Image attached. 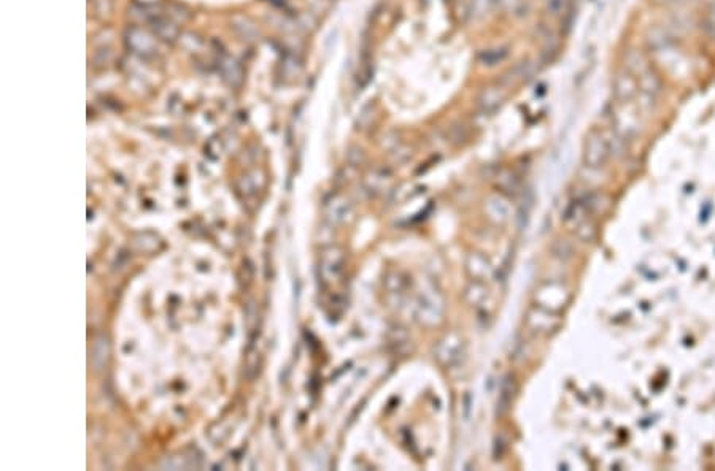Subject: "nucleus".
I'll list each match as a JSON object with an SVG mask.
<instances>
[{"mask_svg":"<svg viewBox=\"0 0 715 471\" xmlns=\"http://www.w3.org/2000/svg\"><path fill=\"white\" fill-rule=\"evenodd\" d=\"M416 319L426 327L439 326L446 314V298L432 285H426L416 295Z\"/></svg>","mask_w":715,"mask_h":471,"instance_id":"f257e3e1","label":"nucleus"},{"mask_svg":"<svg viewBox=\"0 0 715 471\" xmlns=\"http://www.w3.org/2000/svg\"><path fill=\"white\" fill-rule=\"evenodd\" d=\"M612 137H607L604 130H591L583 146V162L591 168H599L612 156Z\"/></svg>","mask_w":715,"mask_h":471,"instance_id":"f03ea898","label":"nucleus"},{"mask_svg":"<svg viewBox=\"0 0 715 471\" xmlns=\"http://www.w3.org/2000/svg\"><path fill=\"white\" fill-rule=\"evenodd\" d=\"M434 354L441 367L448 368V370L458 367L466 356V344L463 337L458 332L447 333L446 337L439 340Z\"/></svg>","mask_w":715,"mask_h":471,"instance_id":"7ed1b4c3","label":"nucleus"},{"mask_svg":"<svg viewBox=\"0 0 715 471\" xmlns=\"http://www.w3.org/2000/svg\"><path fill=\"white\" fill-rule=\"evenodd\" d=\"M534 297H536L537 302L536 306L553 311L555 313V311L565 308L567 300H569V291H567V287L565 285H561V282H544V285H540L537 287Z\"/></svg>","mask_w":715,"mask_h":471,"instance_id":"20e7f679","label":"nucleus"},{"mask_svg":"<svg viewBox=\"0 0 715 471\" xmlns=\"http://www.w3.org/2000/svg\"><path fill=\"white\" fill-rule=\"evenodd\" d=\"M146 22H148L151 31L155 35L166 43H175L180 38V31L175 22L162 13L155 3L150 5L148 15H146Z\"/></svg>","mask_w":715,"mask_h":471,"instance_id":"39448f33","label":"nucleus"},{"mask_svg":"<svg viewBox=\"0 0 715 471\" xmlns=\"http://www.w3.org/2000/svg\"><path fill=\"white\" fill-rule=\"evenodd\" d=\"M125 43L134 54L140 56V58H145V59L155 58L157 53L156 40L153 38L151 33L143 31L142 27H137V26L129 27L125 33Z\"/></svg>","mask_w":715,"mask_h":471,"instance_id":"423d86ee","label":"nucleus"},{"mask_svg":"<svg viewBox=\"0 0 715 471\" xmlns=\"http://www.w3.org/2000/svg\"><path fill=\"white\" fill-rule=\"evenodd\" d=\"M613 95L620 105H628L634 99H639L638 81L627 69L618 73L615 81H613Z\"/></svg>","mask_w":715,"mask_h":471,"instance_id":"0eeeda50","label":"nucleus"},{"mask_svg":"<svg viewBox=\"0 0 715 471\" xmlns=\"http://www.w3.org/2000/svg\"><path fill=\"white\" fill-rule=\"evenodd\" d=\"M560 324L558 317L553 316V311L544 310L540 306H533L526 314V326L533 332H549Z\"/></svg>","mask_w":715,"mask_h":471,"instance_id":"6e6552de","label":"nucleus"},{"mask_svg":"<svg viewBox=\"0 0 715 471\" xmlns=\"http://www.w3.org/2000/svg\"><path fill=\"white\" fill-rule=\"evenodd\" d=\"M466 271L472 281H482V282L485 280L487 281L492 280L494 275V269H493V265L489 264V260L485 257V255H482L478 253H472L467 255Z\"/></svg>","mask_w":715,"mask_h":471,"instance_id":"1a4fd4ad","label":"nucleus"},{"mask_svg":"<svg viewBox=\"0 0 715 471\" xmlns=\"http://www.w3.org/2000/svg\"><path fill=\"white\" fill-rule=\"evenodd\" d=\"M505 99V90L504 86H489L482 90V94L478 95L477 99V106L478 110L485 115L496 111Z\"/></svg>","mask_w":715,"mask_h":471,"instance_id":"9d476101","label":"nucleus"},{"mask_svg":"<svg viewBox=\"0 0 715 471\" xmlns=\"http://www.w3.org/2000/svg\"><path fill=\"white\" fill-rule=\"evenodd\" d=\"M218 69L221 72V78L224 79V83H228L230 88H239L240 84L244 83V69H242V65L237 61L229 58V56L224 54L223 58L219 59Z\"/></svg>","mask_w":715,"mask_h":471,"instance_id":"9b49d317","label":"nucleus"},{"mask_svg":"<svg viewBox=\"0 0 715 471\" xmlns=\"http://www.w3.org/2000/svg\"><path fill=\"white\" fill-rule=\"evenodd\" d=\"M394 183V177L390 168H375L366 178V186L372 194H382L390 191Z\"/></svg>","mask_w":715,"mask_h":471,"instance_id":"f8f14e48","label":"nucleus"},{"mask_svg":"<svg viewBox=\"0 0 715 471\" xmlns=\"http://www.w3.org/2000/svg\"><path fill=\"white\" fill-rule=\"evenodd\" d=\"M485 211H487L488 219H492L493 223H496V224L508 223L510 218L509 202L505 200L504 197H499V195L489 198L485 205Z\"/></svg>","mask_w":715,"mask_h":471,"instance_id":"ddd939ff","label":"nucleus"},{"mask_svg":"<svg viewBox=\"0 0 715 471\" xmlns=\"http://www.w3.org/2000/svg\"><path fill=\"white\" fill-rule=\"evenodd\" d=\"M466 298H467V302H469L472 306H476L477 310L483 308V306H485V303H488V300H489V294H488L485 282L471 280L469 286L466 287Z\"/></svg>","mask_w":715,"mask_h":471,"instance_id":"4468645a","label":"nucleus"},{"mask_svg":"<svg viewBox=\"0 0 715 471\" xmlns=\"http://www.w3.org/2000/svg\"><path fill=\"white\" fill-rule=\"evenodd\" d=\"M234 32L237 33L240 40H245V42H255V40L260 37V31L258 27L253 24L250 19L244 18V16H237V18L233 19Z\"/></svg>","mask_w":715,"mask_h":471,"instance_id":"2eb2a0df","label":"nucleus"},{"mask_svg":"<svg viewBox=\"0 0 715 471\" xmlns=\"http://www.w3.org/2000/svg\"><path fill=\"white\" fill-rule=\"evenodd\" d=\"M509 56V49L505 47H496V48H489V49H483L480 54H478V62L483 67H496L499 64H503V62L508 59Z\"/></svg>","mask_w":715,"mask_h":471,"instance_id":"dca6fc26","label":"nucleus"},{"mask_svg":"<svg viewBox=\"0 0 715 471\" xmlns=\"http://www.w3.org/2000/svg\"><path fill=\"white\" fill-rule=\"evenodd\" d=\"M498 7L515 18H523L529 11L528 0H498Z\"/></svg>","mask_w":715,"mask_h":471,"instance_id":"f3484780","label":"nucleus"},{"mask_svg":"<svg viewBox=\"0 0 715 471\" xmlns=\"http://www.w3.org/2000/svg\"><path fill=\"white\" fill-rule=\"evenodd\" d=\"M514 394H515V383H514V379L505 378L504 383H503V388H501L499 399H498V411L501 414H504L510 408L512 399H514Z\"/></svg>","mask_w":715,"mask_h":471,"instance_id":"a211bd4d","label":"nucleus"},{"mask_svg":"<svg viewBox=\"0 0 715 471\" xmlns=\"http://www.w3.org/2000/svg\"><path fill=\"white\" fill-rule=\"evenodd\" d=\"M545 11L551 19H565L571 13V0H549Z\"/></svg>","mask_w":715,"mask_h":471,"instance_id":"6ab92c4d","label":"nucleus"},{"mask_svg":"<svg viewBox=\"0 0 715 471\" xmlns=\"http://www.w3.org/2000/svg\"><path fill=\"white\" fill-rule=\"evenodd\" d=\"M496 184H498V187H501V191H503L504 194L512 195V194H515L517 191H519L520 181H519V178L515 177L514 173L509 172V170H503V172L498 175Z\"/></svg>","mask_w":715,"mask_h":471,"instance_id":"aec40b11","label":"nucleus"},{"mask_svg":"<svg viewBox=\"0 0 715 471\" xmlns=\"http://www.w3.org/2000/svg\"><path fill=\"white\" fill-rule=\"evenodd\" d=\"M281 69H283L285 75L290 77V78L299 75V72H301V59L297 58V54L294 53V51H290V53L285 56L283 62H281Z\"/></svg>","mask_w":715,"mask_h":471,"instance_id":"412c9836","label":"nucleus"},{"mask_svg":"<svg viewBox=\"0 0 715 471\" xmlns=\"http://www.w3.org/2000/svg\"><path fill=\"white\" fill-rule=\"evenodd\" d=\"M178 40L188 51H197L202 48V45H204V42H202L197 35H194V33H184V35H180Z\"/></svg>","mask_w":715,"mask_h":471,"instance_id":"4be33fe9","label":"nucleus"},{"mask_svg":"<svg viewBox=\"0 0 715 471\" xmlns=\"http://www.w3.org/2000/svg\"><path fill=\"white\" fill-rule=\"evenodd\" d=\"M94 11L99 16H109L111 13V0H94Z\"/></svg>","mask_w":715,"mask_h":471,"instance_id":"5701e85b","label":"nucleus"},{"mask_svg":"<svg viewBox=\"0 0 715 471\" xmlns=\"http://www.w3.org/2000/svg\"><path fill=\"white\" fill-rule=\"evenodd\" d=\"M707 26H709V29H711V31H712V32L715 33V3H714V7H712V10H711V11H709V18H707Z\"/></svg>","mask_w":715,"mask_h":471,"instance_id":"b1692460","label":"nucleus"},{"mask_svg":"<svg viewBox=\"0 0 715 471\" xmlns=\"http://www.w3.org/2000/svg\"><path fill=\"white\" fill-rule=\"evenodd\" d=\"M329 2H332V0H329Z\"/></svg>","mask_w":715,"mask_h":471,"instance_id":"393cba45","label":"nucleus"}]
</instances>
